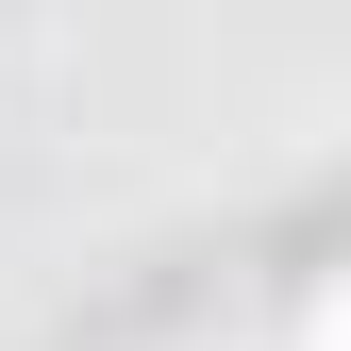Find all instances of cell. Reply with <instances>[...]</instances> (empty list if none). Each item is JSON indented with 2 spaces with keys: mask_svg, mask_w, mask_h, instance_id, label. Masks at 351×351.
<instances>
[{
  "mask_svg": "<svg viewBox=\"0 0 351 351\" xmlns=\"http://www.w3.org/2000/svg\"><path fill=\"white\" fill-rule=\"evenodd\" d=\"M301 351H351V268L318 285V318H301Z\"/></svg>",
  "mask_w": 351,
  "mask_h": 351,
  "instance_id": "6da1fadb",
  "label": "cell"
}]
</instances>
